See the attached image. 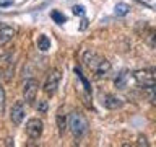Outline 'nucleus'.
I'll list each match as a JSON object with an SVG mask.
<instances>
[{"instance_id": "423d86ee", "label": "nucleus", "mask_w": 156, "mask_h": 147, "mask_svg": "<svg viewBox=\"0 0 156 147\" xmlns=\"http://www.w3.org/2000/svg\"><path fill=\"white\" fill-rule=\"evenodd\" d=\"M23 118H24V105H23V101H16L12 106V111H10V119H12L13 124L18 126V124H21Z\"/></svg>"}, {"instance_id": "a211bd4d", "label": "nucleus", "mask_w": 156, "mask_h": 147, "mask_svg": "<svg viewBox=\"0 0 156 147\" xmlns=\"http://www.w3.org/2000/svg\"><path fill=\"white\" fill-rule=\"evenodd\" d=\"M5 111V90L0 85V115H3Z\"/></svg>"}, {"instance_id": "9d476101", "label": "nucleus", "mask_w": 156, "mask_h": 147, "mask_svg": "<svg viewBox=\"0 0 156 147\" xmlns=\"http://www.w3.org/2000/svg\"><path fill=\"white\" fill-rule=\"evenodd\" d=\"M111 69H112L111 62L107 61V59H101L99 64H98V67H96V70H94L96 78H102V77H106L107 74L111 72Z\"/></svg>"}, {"instance_id": "9b49d317", "label": "nucleus", "mask_w": 156, "mask_h": 147, "mask_svg": "<svg viewBox=\"0 0 156 147\" xmlns=\"http://www.w3.org/2000/svg\"><path fill=\"white\" fill-rule=\"evenodd\" d=\"M57 126H58V134L63 136L65 134V127H67V118L63 115V106H60L57 111Z\"/></svg>"}, {"instance_id": "5701e85b", "label": "nucleus", "mask_w": 156, "mask_h": 147, "mask_svg": "<svg viewBox=\"0 0 156 147\" xmlns=\"http://www.w3.org/2000/svg\"><path fill=\"white\" fill-rule=\"evenodd\" d=\"M10 5H13V0H0V7L2 8H7Z\"/></svg>"}, {"instance_id": "aec40b11", "label": "nucleus", "mask_w": 156, "mask_h": 147, "mask_svg": "<svg viewBox=\"0 0 156 147\" xmlns=\"http://www.w3.org/2000/svg\"><path fill=\"white\" fill-rule=\"evenodd\" d=\"M72 10H73V15H83L85 13V7H83V5H75Z\"/></svg>"}, {"instance_id": "f8f14e48", "label": "nucleus", "mask_w": 156, "mask_h": 147, "mask_svg": "<svg viewBox=\"0 0 156 147\" xmlns=\"http://www.w3.org/2000/svg\"><path fill=\"white\" fill-rule=\"evenodd\" d=\"M127 74H129L127 70H122L119 75L115 77V80H114L115 88H119V90H124V88H125V85H127V77H129Z\"/></svg>"}, {"instance_id": "f03ea898", "label": "nucleus", "mask_w": 156, "mask_h": 147, "mask_svg": "<svg viewBox=\"0 0 156 147\" xmlns=\"http://www.w3.org/2000/svg\"><path fill=\"white\" fill-rule=\"evenodd\" d=\"M133 78L140 87L150 88L156 85V70L154 69H140L133 72Z\"/></svg>"}, {"instance_id": "0eeeda50", "label": "nucleus", "mask_w": 156, "mask_h": 147, "mask_svg": "<svg viewBox=\"0 0 156 147\" xmlns=\"http://www.w3.org/2000/svg\"><path fill=\"white\" fill-rule=\"evenodd\" d=\"M16 34V29L8 24H0V46L7 44L8 41H12L13 36Z\"/></svg>"}, {"instance_id": "b1692460", "label": "nucleus", "mask_w": 156, "mask_h": 147, "mask_svg": "<svg viewBox=\"0 0 156 147\" xmlns=\"http://www.w3.org/2000/svg\"><path fill=\"white\" fill-rule=\"evenodd\" d=\"M86 24H88V21H86V20H83V21H81V28H80V29H85V28H86Z\"/></svg>"}, {"instance_id": "412c9836", "label": "nucleus", "mask_w": 156, "mask_h": 147, "mask_svg": "<svg viewBox=\"0 0 156 147\" xmlns=\"http://www.w3.org/2000/svg\"><path fill=\"white\" fill-rule=\"evenodd\" d=\"M136 145H145V147H148V141H146V137L145 136H138V142H136Z\"/></svg>"}, {"instance_id": "6e6552de", "label": "nucleus", "mask_w": 156, "mask_h": 147, "mask_svg": "<svg viewBox=\"0 0 156 147\" xmlns=\"http://www.w3.org/2000/svg\"><path fill=\"white\" fill-rule=\"evenodd\" d=\"M101 61V57L98 56V54L94 51H86L85 54H83V62H85V66L88 69H91L93 72L96 70V67H98V64H99Z\"/></svg>"}, {"instance_id": "20e7f679", "label": "nucleus", "mask_w": 156, "mask_h": 147, "mask_svg": "<svg viewBox=\"0 0 156 147\" xmlns=\"http://www.w3.org/2000/svg\"><path fill=\"white\" fill-rule=\"evenodd\" d=\"M37 82L33 80V78H29V80L24 82L23 85V96H24V101L28 103V105H33L34 100H36V95H37Z\"/></svg>"}, {"instance_id": "1a4fd4ad", "label": "nucleus", "mask_w": 156, "mask_h": 147, "mask_svg": "<svg viewBox=\"0 0 156 147\" xmlns=\"http://www.w3.org/2000/svg\"><path fill=\"white\" fill-rule=\"evenodd\" d=\"M124 101L120 98H117L114 95H104L102 96V106L107 108V110H117V108H122Z\"/></svg>"}, {"instance_id": "7ed1b4c3", "label": "nucleus", "mask_w": 156, "mask_h": 147, "mask_svg": "<svg viewBox=\"0 0 156 147\" xmlns=\"http://www.w3.org/2000/svg\"><path fill=\"white\" fill-rule=\"evenodd\" d=\"M60 78H62V74L58 69H52L49 72V75L46 78V83H44V92H46L47 96H52L55 95L57 88H58V83H60Z\"/></svg>"}, {"instance_id": "6ab92c4d", "label": "nucleus", "mask_w": 156, "mask_h": 147, "mask_svg": "<svg viewBox=\"0 0 156 147\" xmlns=\"http://www.w3.org/2000/svg\"><path fill=\"white\" fill-rule=\"evenodd\" d=\"M151 88V95H150V100H151V105L156 106V85L150 87Z\"/></svg>"}, {"instance_id": "4be33fe9", "label": "nucleus", "mask_w": 156, "mask_h": 147, "mask_svg": "<svg viewBox=\"0 0 156 147\" xmlns=\"http://www.w3.org/2000/svg\"><path fill=\"white\" fill-rule=\"evenodd\" d=\"M37 111L46 113V111H47V103H46V101H39V105H37Z\"/></svg>"}, {"instance_id": "2eb2a0df", "label": "nucleus", "mask_w": 156, "mask_h": 147, "mask_svg": "<svg viewBox=\"0 0 156 147\" xmlns=\"http://www.w3.org/2000/svg\"><path fill=\"white\" fill-rule=\"evenodd\" d=\"M51 18H52L54 21L57 23V24H63V23L67 21L65 15H63V13H60L58 10H52V12H51Z\"/></svg>"}, {"instance_id": "dca6fc26", "label": "nucleus", "mask_w": 156, "mask_h": 147, "mask_svg": "<svg viewBox=\"0 0 156 147\" xmlns=\"http://www.w3.org/2000/svg\"><path fill=\"white\" fill-rule=\"evenodd\" d=\"M75 74L78 75V78H80V80H81L83 87H85V92H86V93H90V92H91V85H90V82H88L86 78H85V75H83V74H81V70H80V69H78V67H75Z\"/></svg>"}, {"instance_id": "f3484780", "label": "nucleus", "mask_w": 156, "mask_h": 147, "mask_svg": "<svg viewBox=\"0 0 156 147\" xmlns=\"http://www.w3.org/2000/svg\"><path fill=\"white\" fill-rule=\"evenodd\" d=\"M145 36H146V43H148L151 47H156V29H150Z\"/></svg>"}, {"instance_id": "39448f33", "label": "nucleus", "mask_w": 156, "mask_h": 147, "mask_svg": "<svg viewBox=\"0 0 156 147\" xmlns=\"http://www.w3.org/2000/svg\"><path fill=\"white\" fill-rule=\"evenodd\" d=\"M42 121L37 119V118H31L28 123H26V134L31 137V139H39L42 134Z\"/></svg>"}, {"instance_id": "f257e3e1", "label": "nucleus", "mask_w": 156, "mask_h": 147, "mask_svg": "<svg viewBox=\"0 0 156 147\" xmlns=\"http://www.w3.org/2000/svg\"><path fill=\"white\" fill-rule=\"evenodd\" d=\"M67 126L70 132L73 134L75 139H80L83 137V134L88 131V119L85 118V115L80 111H73L68 115V119H67Z\"/></svg>"}, {"instance_id": "4468645a", "label": "nucleus", "mask_w": 156, "mask_h": 147, "mask_svg": "<svg viewBox=\"0 0 156 147\" xmlns=\"http://www.w3.org/2000/svg\"><path fill=\"white\" fill-rule=\"evenodd\" d=\"M114 12H115L117 17H125V15L130 12V7H129L127 3L120 2V3H117V5H115V10H114Z\"/></svg>"}, {"instance_id": "ddd939ff", "label": "nucleus", "mask_w": 156, "mask_h": 147, "mask_svg": "<svg viewBox=\"0 0 156 147\" xmlns=\"http://www.w3.org/2000/svg\"><path fill=\"white\" fill-rule=\"evenodd\" d=\"M37 47H39V51H47V49L51 47V41H49V38L46 36V34H41V36H39Z\"/></svg>"}]
</instances>
